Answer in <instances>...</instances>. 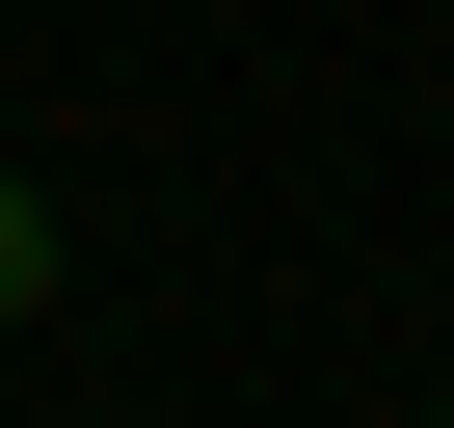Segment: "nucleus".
Returning a JSON list of instances; mask_svg holds the SVG:
<instances>
[{"label": "nucleus", "mask_w": 454, "mask_h": 428, "mask_svg": "<svg viewBox=\"0 0 454 428\" xmlns=\"http://www.w3.org/2000/svg\"><path fill=\"white\" fill-rule=\"evenodd\" d=\"M54 295V214H27V161H0V321H27Z\"/></svg>", "instance_id": "f257e3e1"}]
</instances>
